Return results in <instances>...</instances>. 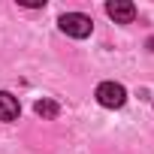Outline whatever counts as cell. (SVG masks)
<instances>
[{"instance_id":"obj_1","label":"cell","mask_w":154,"mask_h":154,"mask_svg":"<svg viewBox=\"0 0 154 154\" xmlns=\"http://www.w3.org/2000/svg\"><path fill=\"white\" fill-rule=\"evenodd\" d=\"M60 30L66 33V36H72V39H85V36H91V30H94V21L88 18V15H82V12H66V15H60Z\"/></svg>"},{"instance_id":"obj_3","label":"cell","mask_w":154,"mask_h":154,"mask_svg":"<svg viewBox=\"0 0 154 154\" xmlns=\"http://www.w3.org/2000/svg\"><path fill=\"white\" fill-rule=\"evenodd\" d=\"M106 12H109V18H115L118 24H130V21L136 18V6L127 3V0H112V3H106Z\"/></svg>"},{"instance_id":"obj_4","label":"cell","mask_w":154,"mask_h":154,"mask_svg":"<svg viewBox=\"0 0 154 154\" xmlns=\"http://www.w3.org/2000/svg\"><path fill=\"white\" fill-rule=\"evenodd\" d=\"M18 112H21L18 100L12 94H6V91H0V121H15Z\"/></svg>"},{"instance_id":"obj_2","label":"cell","mask_w":154,"mask_h":154,"mask_svg":"<svg viewBox=\"0 0 154 154\" xmlns=\"http://www.w3.org/2000/svg\"><path fill=\"white\" fill-rule=\"evenodd\" d=\"M97 103L106 106V109H121V106L127 103L124 85H118V82H103V85H97Z\"/></svg>"},{"instance_id":"obj_5","label":"cell","mask_w":154,"mask_h":154,"mask_svg":"<svg viewBox=\"0 0 154 154\" xmlns=\"http://www.w3.org/2000/svg\"><path fill=\"white\" fill-rule=\"evenodd\" d=\"M33 112H36L39 118H57V112H60V106H57L54 100H39V103L33 106Z\"/></svg>"}]
</instances>
